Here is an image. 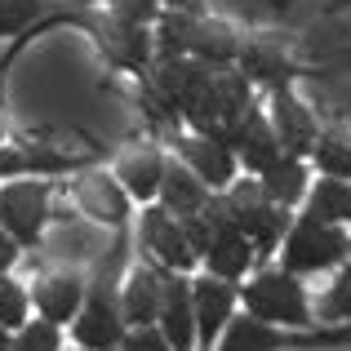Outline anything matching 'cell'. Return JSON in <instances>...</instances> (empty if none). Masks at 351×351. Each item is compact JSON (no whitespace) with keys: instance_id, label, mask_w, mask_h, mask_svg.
I'll return each mask as SVG.
<instances>
[{"instance_id":"44dd1931","label":"cell","mask_w":351,"mask_h":351,"mask_svg":"<svg viewBox=\"0 0 351 351\" xmlns=\"http://www.w3.org/2000/svg\"><path fill=\"white\" fill-rule=\"evenodd\" d=\"M205 271L209 276H223V280H245L249 276V267L258 263V254H254V245H249V236L240 232L236 223H227V227H218L214 240H209V249H205Z\"/></svg>"},{"instance_id":"d6986e66","label":"cell","mask_w":351,"mask_h":351,"mask_svg":"<svg viewBox=\"0 0 351 351\" xmlns=\"http://www.w3.org/2000/svg\"><path fill=\"white\" fill-rule=\"evenodd\" d=\"M240 71L249 76V85H293V76H298V62L289 58V49H285L280 40H271V36H258V40H240V53H236Z\"/></svg>"},{"instance_id":"4dcf8cb0","label":"cell","mask_w":351,"mask_h":351,"mask_svg":"<svg viewBox=\"0 0 351 351\" xmlns=\"http://www.w3.org/2000/svg\"><path fill=\"white\" fill-rule=\"evenodd\" d=\"M120 347H125V351H173L169 338L160 334V325H138V329H129Z\"/></svg>"},{"instance_id":"1f68e13d","label":"cell","mask_w":351,"mask_h":351,"mask_svg":"<svg viewBox=\"0 0 351 351\" xmlns=\"http://www.w3.org/2000/svg\"><path fill=\"white\" fill-rule=\"evenodd\" d=\"M18 258H23V245H18L14 236L5 232V227H0V276H9L18 267Z\"/></svg>"},{"instance_id":"7c38bea8","label":"cell","mask_w":351,"mask_h":351,"mask_svg":"<svg viewBox=\"0 0 351 351\" xmlns=\"http://www.w3.org/2000/svg\"><path fill=\"white\" fill-rule=\"evenodd\" d=\"M240 302V285L223 280V276H196L191 280V307H196V351H214V343L223 338L227 320L236 316Z\"/></svg>"},{"instance_id":"cb8c5ba5","label":"cell","mask_w":351,"mask_h":351,"mask_svg":"<svg viewBox=\"0 0 351 351\" xmlns=\"http://www.w3.org/2000/svg\"><path fill=\"white\" fill-rule=\"evenodd\" d=\"M258 187H263V196L271 200V205H280V209L302 205V200H307V160L285 152L276 165H267V169L258 173Z\"/></svg>"},{"instance_id":"f1b7e54d","label":"cell","mask_w":351,"mask_h":351,"mask_svg":"<svg viewBox=\"0 0 351 351\" xmlns=\"http://www.w3.org/2000/svg\"><path fill=\"white\" fill-rule=\"evenodd\" d=\"M40 0H0V40L5 36H23L27 27L40 18Z\"/></svg>"},{"instance_id":"836d02e7","label":"cell","mask_w":351,"mask_h":351,"mask_svg":"<svg viewBox=\"0 0 351 351\" xmlns=\"http://www.w3.org/2000/svg\"><path fill=\"white\" fill-rule=\"evenodd\" d=\"M9 347H14V334H9V329L0 325V351H9Z\"/></svg>"},{"instance_id":"7402d4cb","label":"cell","mask_w":351,"mask_h":351,"mask_svg":"<svg viewBox=\"0 0 351 351\" xmlns=\"http://www.w3.org/2000/svg\"><path fill=\"white\" fill-rule=\"evenodd\" d=\"M160 173H165V156H160V147H152V143L125 152L120 165H116V182L129 191V200H138V205H152V200H156V191H160Z\"/></svg>"},{"instance_id":"f546056e","label":"cell","mask_w":351,"mask_h":351,"mask_svg":"<svg viewBox=\"0 0 351 351\" xmlns=\"http://www.w3.org/2000/svg\"><path fill=\"white\" fill-rule=\"evenodd\" d=\"M325 316L329 320H351V258L343 263V271H338L334 289H329V298H325Z\"/></svg>"},{"instance_id":"74e56055","label":"cell","mask_w":351,"mask_h":351,"mask_svg":"<svg viewBox=\"0 0 351 351\" xmlns=\"http://www.w3.org/2000/svg\"><path fill=\"white\" fill-rule=\"evenodd\" d=\"M329 351H351V347H329Z\"/></svg>"},{"instance_id":"d590c367","label":"cell","mask_w":351,"mask_h":351,"mask_svg":"<svg viewBox=\"0 0 351 351\" xmlns=\"http://www.w3.org/2000/svg\"><path fill=\"white\" fill-rule=\"evenodd\" d=\"M325 9H351V0H329Z\"/></svg>"},{"instance_id":"8992f818","label":"cell","mask_w":351,"mask_h":351,"mask_svg":"<svg viewBox=\"0 0 351 351\" xmlns=\"http://www.w3.org/2000/svg\"><path fill=\"white\" fill-rule=\"evenodd\" d=\"M249 107H254L249 76L245 71H232V67H218L214 80H209V89H205V98H200L196 112L187 116V129L214 138V143H223V147H232V129L245 120Z\"/></svg>"},{"instance_id":"277c9868","label":"cell","mask_w":351,"mask_h":351,"mask_svg":"<svg viewBox=\"0 0 351 351\" xmlns=\"http://www.w3.org/2000/svg\"><path fill=\"white\" fill-rule=\"evenodd\" d=\"M347 258H351V236L338 223H320V218H307V214L293 218L280 240V267L293 276L334 271Z\"/></svg>"},{"instance_id":"5b68a950","label":"cell","mask_w":351,"mask_h":351,"mask_svg":"<svg viewBox=\"0 0 351 351\" xmlns=\"http://www.w3.org/2000/svg\"><path fill=\"white\" fill-rule=\"evenodd\" d=\"M223 196H227V209H232V223L249 236V245H254L258 263H267V258L280 249L285 232H289L293 209L271 205V200L263 196V187H258V173H254V178H245V182L223 187Z\"/></svg>"},{"instance_id":"603a6c76","label":"cell","mask_w":351,"mask_h":351,"mask_svg":"<svg viewBox=\"0 0 351 351\" xmlns=\"http://www.w3.org/2000/svg\"><path fill=\"white\" fill-rule=\"evenodd\" d=\"M209 196H214V191H209L205 182H200L196 173H191L187 165L178 160V156H173V160H165V173H160V191H156V200H160V205L169 209L173 218L200 214Z\"/></svg>"},{"instance_id":"ac0fdd59","label":"cell","mask_w":351,"mask_h":351,"mask_svg":"<svg viewBox=\"0 0 351 351\" xmlns=\"http://www.w3.org/2000/svg\"><path fill=\"white\" fill-rule=\"evenodd\" d=\"M156 325L173 351H196V307H191V280L182 271H165V302Z\"/></svg>"},{"instance_id":"d4e9b609","label":"cell","mask_w":351,"mask_h":351,"mask_svg":"<svg viewBox=\"0 0 351 351\" xmlns=\"http://www.w3.org/2000/svg\"><path fill=\"white\" fill-rule=\"evenodd\" d=\"M302 205H307V209H302L307 218L347 227L351 223V182H343V178H320L316 187H307V200H302Z\"/></svg>"},{"instance_id":"3957f363","label":"cell","mask_w":351,"mask_h":351,"mask_svg":"<svg viewBox=\"0 0 351 351\" xmlns=\"http://www.w3.org/2000/svg\"><path fill=\"white\" fill-rule=\"evenodd\" d=\"M240 302L249 316L271 320V325H289V329H307L311 325V302L307 289L293 271L285 267H258L245 285H240Z\"/></svg>"},{"instance_id":"e575fe53","label":"cell","mask_w":351,"mask_h":351,"mask_svg":"<svg viewBox=\"0 0 351 351\" xmlns=\"http://www.w3.org/2000/svg\"><path fill=\"white\" fill-rule=\"evenodd\" d=\"M338 62H343V67H351V45H343V49H338Z\"/></svg>"},{"instance_id":"8fae6325","label":"cell","mask_w":351,"mask_h":351,"mask_svg":"<svg viewBox=\"0 0 351 351\" xmlns=\"http://www.w3.org/2000/svg\"><path fill=\"white\" fill-rule=\"evenodd\" d=\"M98 49L107 53V62L129 76H147L156 62V40L147 32V23H129V18H116V14H103L98 23Z\"/></svg>"},{"instance_id":"7a4b0ae2","label":"cell","mask_w":351,"mask_h":351,"mask_svg":"<svg viewBox=\"0 0 351 351\" xmlns=\"http://www.w3.org/2000/svg\"><path fill=\"white\" fill-rule=\"evenodd\" d=\"M325 347H351V325L289 329V325H271V320L240 311V316L227 320L223 338L214 343V351H325Z\"/></svg>"},{"instance_id":"4316f807","label":"cell","mask_w":351,"mask_h":351,"mask_svg":"<svg viewBox=\"0 0 351 351\" xmlns=\"http://www.w3.org/2000/svg\"><path fill=\"white\" fill-rule=\"evenodd\" d=\"M27 320H32V293H27V285L0 276V325H5L9 334H18Z\"/></svg>"},{"instance_id":"9a60e30c","label":"cell","mask_w":351,"mask_h":351,"mask_svg":"<svg viewBox=\"0 0 351 351\" xmlns=\"http://www.w3.org/2000/svg\"><path fill=\"white\" fill-rule=\"evenodd\" d=\"M71 196H76V209L85 218H94V223L112 227V232L129 227V205H134V200H129V191L116 182V173H80Z\"/></svg>"},{"instance_id":"d6a6232c","label":"cell","mask_w":351,"mask_h":351,"mask_svg":"<svg viewBox=\"0 0 351 351\" xmlns=\"http://www.w3.org/2000/svg\"><path fill=\"white\" fill-rule=\"evenodd\" d=\"M160 9H173V14H205V0H160Z\"/></svg>"},{"instance_id":"484cf974","label":"cell","mask_w":351,"mask_h":351,"mask_svg":"<svg viewBox=\"0 0 351 351\" xmlns=\"http://www.w3.org/2000/svg\"><path fill=\"white\" fill-rule=\"evenodd\" d=\"M307 156H311V165L320 169V178L351 182V134H343V129H320Z\"/></svg>"},{"instance_id":"9c48e42d","label":"cell","mask_w":351,"mask_h":351,"mask_svg":"<svg viewBox=\"0 0 351 351\" xmlns=\"http://www.w3.org/2000/svg\"><path fill=\"white\" fill-rule=\"evenodd\" d=\"M138 245H143L147 254H152V263H156V267H165V271H182V276H187L191 267L200 263V258L191 254V245H187V232H182V223L160 205V200L143 205Z\"/></svg>"},{"instance_id":"83f0119b","label":"cell","mask_w":351,"mask_h":351,"mask_svg":"<svg viewBox=\"0 0 351 351\" xmlns=\"http://www.w3.org/2000/svg\"><path fill=\"white\" fill-rule=\"evenodd\" d=\"M9 351H62V334H58L53 320L36 316V320H27V325L14 334V347Z\"/></svg>"},{"instance_id":"8d00e7d4","label":"cell","mask_w":351,"mask_h":351,"mask_svg":"<svg viewBox=\"0 0 351 351\" xmlns=\"http://www.w3.org/2000/svg\"><path fill=\"white\" fill-rule=\"evenodd\" d=\"M9 138V129H5V107H0V143Z\"/></svg>"},{"instance_id":"6da1fadb","label":"cell","mask_w":351,"mask_h":351,"mask_svg":"<svg viewBox=\"0 0 351 351\" xmlns=\"http://www.w3.org/2000/svg\"><path fill=\"white\" fill-rule=\"evenodd\" d=\"M152 40H156V58L191 53V58L209 62V67H232L236 53H240V36L209 14H173V9H160Z\"/></svg>"},{"instance_id":"4fadbf2b","label":"cell","mask_w":351,"mask_h":351,"mask_svg":"<svg viewBox=\"0 0 351 351\" xmlns=\"http://www.w3.org/2000/svg\"><path fill=\"white\" fill-rule=\"evenodd\" d=\"M173 156H178V160L187 165V169L196 173L209 191L232 187L236 169H240V160H236L232 147L214 143V138H205V134H191V129H178V134H173Z\"/></svg>"},{"instance_id":"30bf717a","label":"cell","mask_w":351,"mask_h":351,"mask_svg":"<svg viewBox=\"0 0 351 351\" xmlns=\"http://www.w3.org/2000/svg\"><path fill=\"white\" fill-rule=\"evenodd\" d=\"M125 334H129V325H125V316H120V298L85 285V302H80L76 320H71L76 347H85V351H120Z\"/></svg>"},{"instance_id":"e0dca14e","label":"cell","mask_w":351,"mask_h":351,"mask_svg":"<svg viewBox=\"0 0 351 351\" xmlns=\"http://www.w3.org/2000/svg\"><path fill=\"white\" fill-rule=\"evenodd\" d=\"M267 120H271L276 138H280V147L289 156H307L311 143H316V134H320V120L311 116V107L302 103L298 94H293V85L271 89V112H267Z\"/></svg>"},{"instance_id":"52a82bcc","label":"cell","mask_w":351,"mask_h":351,"mask_svg":"<svg viewBox=\"0 0 351 351\" xmlns=\"http://www.w3.org/2000/svg\"><path fill=\"white\" fill-rule=\"evenodd\" d=\"M49 218H53V182L49 178H36V173L5 178V187H0V227L18 245L40 249Z\"/></svg>"},{"instance_id":"f35d334b","label":"cell","mask_w":351,"mask_h":351,"mask_svg":"<svg viewBox=\"0 0 351 351\" xmlns=\"http://www.w3.org/2000/svg\"><path fill=\"white\" fill-rule=\"evenodd\" d=\"M76 351H85V347H76Z\"/></svg>"},{"instance_id":"ffe728a7","label":"cell","mask_w":351,"mask_h":351,"mask_svg":"<svg viewBox=\"0 0 351 351\" xmlns=\"http://www.w3.org/2000/svg\"><path fill=\"white\" fill-rule=\"evenodd\" d=\"M232 152H236V160L245 165V173H263L267 165H276L285 156V147H280V138H276L267 112L249 107L245 120L232 129Z\"/></svg>"},{"instance_id":"ba28073f","label":"cell","mask_w":351,"mask_h":351,"mask_svg":"<svg viewBox=\"0 0 351 351\" xmlns=\"http://www.w3.org/2000/svg\"><path fill=\"white\" fill-rule=\"evenodd\" d=\"M214 71L218 67H209V62L191 58V53H178V58H156L152 71H147V80H152L156 94L182 116V125H187V116L196 112V103L205 98L209 80H214Z\"/></svg>"},{"instance_id":"5bb4252c","label":"cell","mask_w":351,"mask_h":351,"mask_svg":"<svg viewBox=\"0 0 351 351\" xmlns=\"http://www.w3.org/2000/svg\"><path fill=\"white\" fill-rule=\"evenodd\" d=\"M85 271H76V267H58V271H40L32 280V302H36V316L53 320V325H71L80 311V302H85Z\"/></svg>"},{"instance_id":"ab89813d","label":"cell","mask_w":351,"mask_h":351,"mask_svg":"<svg viewBox=\"0 0 351 351\" xmlns=\"http://www.w3.org/2000/svg\"><path fill=\"white\" fill-rule=\"evenodd\" d=\"M120 351H125V347H120Z\"/></svg>"},{"instance_id":"2e32d148","label":"cell","mask_w":351,"mask_h":351,"mask_svg":"<svg viewBox=\"0 0 351 351\" xmlns=\"http://www.w3.org/2000/svg\"><path fill=\"white\" fill-rule=\"evenodd\" d=\"M160 302H165V267L156 263H134L120 280V316L129 329L138 325H156L160 320Z\"/></svg>"}]
</instances>
